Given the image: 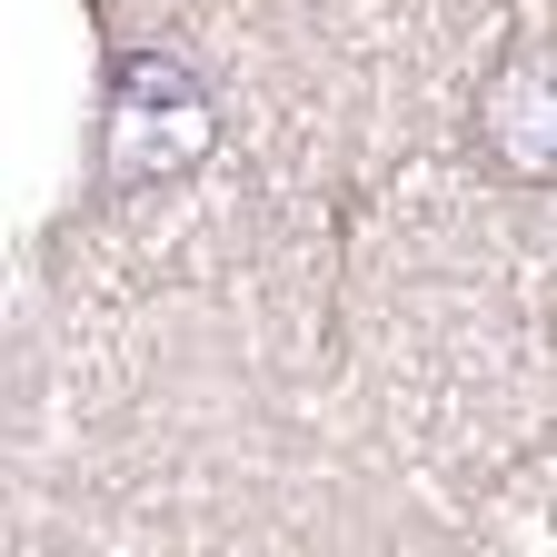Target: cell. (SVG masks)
<instances>
[{"label": "cell", "instance_id": "cell-2", "mask_svg": "<svg viewBox=\"0 0 557 557\" xmlns=\"http://www.w3.org/2000/svg\"><path fill=\"white\" fill-rule=\"evenodd\" d=\"M468 160L498 189H557V40H508L478 70Z\"/></svg>", "mask_w": 557, "mask_h": 557}, {"label": "cell", "instance_id": "cell-1", "mask_svg": "<svg viewBox=\"0 0 557 557\" xmlns=\"http://www.w3.org/2000/svg\"><path fill=\"white\" fill-rule=\"evenodd\" d=\"M209 150H220V90H209V70L170 40L110 50L90 189L100 199H150V189H180L189 170H209Z\"/></svg>", "mask_w": 557, "mask_h": 557}]
</instances>
